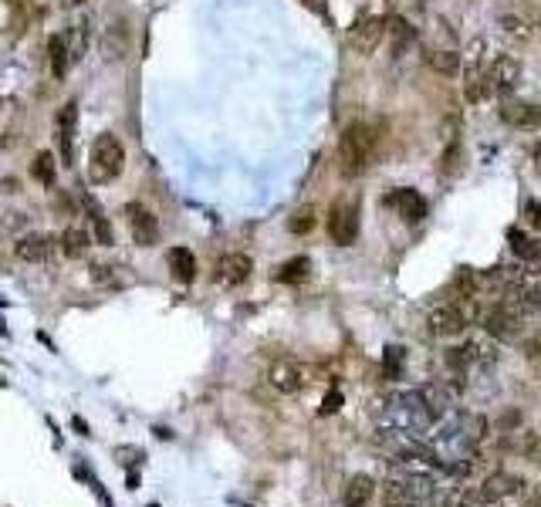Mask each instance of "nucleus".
<instances>
[{
  "label": "nucleus",
  "instance_id": "f257e3e1",
  "mask_svg": "<svg viewBox=\"0 0 541 507\" xmlns=\"http://www.w3.org/2000/svg\"><path fill=\"white\" fill-rule=\"evenodd\" d=\"M433 423H437V420L430 416V409H427V403H423L420 389L393 393L389 399H383V406H379V426H383V430H396V433H406V437L423 440L430 433Z\"/></svg>",
  "mask_w": 541,
  "mask_h": 507
},
{
  "label": "nucleus",
  "instance_id": "f03ea898",
  "mask_svg": "<svg viewBox=\"0 0 541 507\" xmlns=\"http://www.w3.org/2000/svg\"><path fill=\"white\" fill-rule=\"evenodd\" d=\"M491 58H494V44L487 38H474L467 44V51L460 55L464 65V95L470 105H481L491 95Z\"/></svg>",
  "mask_w": 541,
  "mask_h": 507
},
{
  "label": "nucleus",
  "instance_id": "7ed1b4c3",
  "mask_svg": "<svg viewBox=\"0 0 541 507\" xmlns=\"http://www.w3.org/2000/svg\"><path fill=\"white\" fill-rule=\"evenodd\" d=\"M376 159V129L369 122H349L339 139V169L345 176H362Z\"/></svg>",
  "mask_w": 541,
  "mask_h": 507
},
{
  "label": "nucleus",
  "instance_id": "20e7f679",
  "mask_svg": "<svg viewBox=\"0 0 541 507\" xmlns=\"http://www.w3.org/2000/svg\"><path fill=\"white\" fill-rule=\"evenodd\" d=\"M122 166H126V146L119 142V136H112V132L95 136L92 149H88V180L105 186L119 180Z\"/></svg>",
  "mask_w": 541,
  "mask_h": 507
},
{
  "label": "nucleus",
  "instance_id": "39448f33",
  "mask_svg": "<svg viewBox=\"0 0 541 507\" xmlns=\"http://www.w3.org/2000/svg\"><path fill=\"white\" fill-rule=\"evenodd\" d=\"M268 382L278 389V393L295 396L308 386V382H312V369L298 359H274L268 366Z\"/></svg>",
  "mask_w": 541,
  "mask_h": 507
},
{
  "label": "nucleus",
  "instance_id": "423d86ee",
  "mask_svg": "<svg viewBox=\"0 0 541 507\" xmlns=\"http://www.w3.org/2000/svg\"><path fill=\"white\" fill-rule=\"evenodd\" d=\"M386 31H389V21L386 17H379V14H362L356 24L349 28V48L356 51V55H372V51L383 44L386 38Z\"/></svg>",
  "mask_w": 541,
  "mask_h": 507
},
{
  "label": "nucleus",
  "instance_id": "0eeeda50",
  "mask_svg": "<svg viewBox=\"0 0 541 507\" xmlns=\"http://www.w3.org/2000/svg\"><path fill=\"white\" fill-rule=\"evenodd\" d=\"M328 237H332L339 247L356 244V237H359V207L356 203H349V200L332 203V210H328Z\"/></svg>",
  "mask_w": 541,
  "mask_h": 507
},
{
  "label": "nucleus",
  "instance_id": "6e6552de",
  "mask_svg": "<svg viewBox=\"0 0 541 507\" xmlns=\"http://www.w3.org/2000/svg\"><path fill=\"white\" fill-rule=\"evenodd\" d=\"M481 325H484V332L491 338H504V342H508V338H518L521 332H525V318H521L514 308L504 305V301H498L494 308L484 311Z\"/></svg>",
  "mask_w": 541,
  "mask_h": 507
},
{
  "label": "nucleus",
  "instance_id": "1a4fd4ad",
  "mask_svg": "<svg viewBox=\"0 0 541 507\" xmlns=\"http://www.w3.org/2000/svg\"><path fill=\"white\" fill-rule=\"evenodd\" d=\"M521 82V61L511 51H494L491 58V95H511Z\"/></svg>",
  "mask_w": 541,
  "mask_h": 507
},
{
  "label": "nucleus",
  "instance_id": "9d476101",
  "mask_svg": "<svg viewBox=\"0 0 541 507\" xmlns=\"http://www.w3.org/2000/svg\"><path fill=\"white\" fill-rule=\"evenodd\" d=\"M427 328L433 338H457V335H464V328H467V311L460 305H437V308H430Z\"/></svg>",
  "mask_w": 541,
  "mask_h": 507
},
{
  "label": "nucleus",
  "instance_id": "9b49d317",
  "mask_svg": "<svg viewBox=\"0 0 541 507\" xmlns=\"http://www.w3.org/2000/svg\"><path fill=\"white\" fill-rule=\"evenodd\" d=\"M122 217L129 220V234L139 247H153L159 237V220L153 217V210H146L143 203H129L122 210Z\"/></svg>",
  "mask_w": 541,
  "mask_h": 507
},
{
  "label": "nucleus",
  "instance_id": "f8f14e48",
  "mask_svg": "<svg viewBox=\"0 0 541 507\" xmlns=\"http://www.w3.org/2000/svg\"><path fill=\"white\" fill-rule=\"evenodd\" d=\"M501 119L508 122L514 129H538L541 126V109L538 105H531L525 99H518V95H501Z\"/></svg>",
  "mask_w": 541,
  "mask_h": 507
},
{
  "label": "nucleus",
  "instance_id": "ddd939ff",
  "mask_svg": "<svg viewBox=\"0 0 541 507\" xmlns=\"http://www.w3.org/2000/svg\"><path fill=\"white\" fill-rule=\"evenodd\" d=\"M61 44H65L68 61H72L75 68L78 61L88 55V44H92V21H88V17H75V21L61 31Z\"/></svg>",
  "mask_w": 541,
  "mask_h": 507
},
{
  "label": "nucleus",
  "instance_id": "4468645a",
  "mask_svg": "<svg viewBox=\"0 0 541 507\" xmlns=\"http://www.w3.org/2000/svg\"><path fill=\"white\" fill-rule=\"evenodd\" d=\"M55 129H58L61 159H65V166H72V156H75V129H78V105H75V102H65V105L58 109Z\"/></svg>",
  "mask_w": 541,
  "mask_h": 507
},
{
  "label": "nucleus",
  "instance_id": "2eb2a0df",
  "mask_svg": "<svg viewBox=\"0 0 541 507\" xmlns=\"http://www.w3.org/2000/svg\"><path fill=\"white\" fill-rule=\"evenodd\" d=\"M254 271V261L247 254H224L217 261V281L224 284V288H237V284H244L251 278Z\"/></svg>",
  "mask_w": 541,
  "mask_h": 507
},
{
  "label": "nucleus",
  "instance_id": "dca6fc26",
  "mask_svg": "<svg viewBox=\"0 0 541 507\" xmlns=\"http://www.w3.org/2000/svg\"><path fill=\"white\" fill-rule=\"evenodd\" d=\"M14 254H17V261L44 264L51 254H55V237H48V234H28V237H21V240L14 244Z\"/></svg>",
  "mask_w": 541,
  "mask_h": 507
},
{
  "label": "nucleus",
  "instance_id": "f3484780",
  "mask_svg": "<svg viewBox=\"0 0 541 507\" xmlns=\"http://www.w3.org/2000/svg\"><path fill=\"white\" fill-rule=\"evenodd\" d=\"M389 203H393L396 213L406 220V224H420V220L427 217V200H423L416 190H410V186H399V190H393Z\"/></svg>",
  "mask_w": 541,
  "mask_h": 507
},
{
  "label": "nucleus",
  "instance_id": "a211bd4d",
  "mask_svg": "<svg viewBox=\"0 0 541 507\" xmlns=\"http://www.w3.org/2000/svg\"><path fill=\"white\" fill-rule=\"evenodd\" d=\"M521 487H525V484H521L518 474H504V470H498V474H491V477L484 480L481 494L491 504H501V501H508V497H518Z\"/></svg>",
  "mask_w": 541,
  "mask_h": 507
},
{
  "label": "nucleus",
  "instance_id": "6ab92c4d",
  "mask_svg": "<svg viewBox=\"0 0 541 507\" xmlns=\"http://www.w3.org/2000/svg\"><path fill=\"white\" fill-rule=\"evenodd\" d=\"M372 497H376V480L369 474H356L349 477V484L342 491V507H369Z\"/></svg>",
  "mask_w": 541,
  "mask_h": 507
},
{
  "label": "nucleus",
  "instance_id": "aec40b11",
  "mask_svg": "<svg viewBox=\"0 0 541 507\" xmlns=\"http://www.w3.org/2000/svg\"><path fill=\"white\" fill-rule=\"evenodd\" d=\"M420 396H423V403H427V409H430V416L433 420H443V416L454 409V389L450 386H443V382H433V386H423L420 389Z\"/></svg>",
  "mask_w": 541,
  "mask_h": 507
},
{
  "label": "nucleus",
  "instance_id": "412c9836",
  "mask_svg": "<svg viewBox=\"0 0 541 507\" xmlns=\"http://www.w3.org/2000/svg\"><path fill=\"white\" fill-rule=\"evenodd\" d=\"M166 261H170V271L176 281L190 284L193 278H197V257H193L190 247H173L170 254H166Z\"/></svg>",
  "mask_w": 541,
  "mask_h": 507
},
{
  "label": "nucleus",
  "instance_id": "4be33fe9",
  "mask_svg": "<svg viewBox=\"0 0 541 507\" xmlns=\"http://www.w3.org/2000/svg\"><path fill=\"white\" fill-rule=\"evenodd\" d=\"M88 247H92V237L85 234L82 227H68L65 234H61V251H65V257H85Z\"/></svg>",
  "mask_w": 541,
  "mask_h": 507
},
{
  "label": "nucleus",
  "instance_id": "5701e85b",
  "mask_svg": "<svg viewBox=\"0 0 541 507\" xmlns=\"http://www.w3.org/2000/svg\"><path fill=\"white\" fill-rule=\"evenodd\" d=\"M48 61H51V75H55L58 82H61V78L68 75V68H72L65 44H61V34H51V38H48Z\"/></svg>",
  "mask_w": 541,
  "mask_h": 507
},
{
  "label": "nucleus",
  "instance_id": "b1692460",
  "mask_svg": "<svg viewBox=\"0 0 541 507\" xmlns=\"http://www.w3.org/2000/svg\"><path fill=\"white\" fill-rule=\"evenodd\" d=\"M308 271H312V261H308V257H291V261L281 264L274 278H278L281 284H298V281L308 278Z\"/></svg>",
  "mask_w": 541,
  "mask_h": 507
},
{
  "label": "nucleus",
  "instance_id": "393cba45",
  "mask_svg": "<svg viewBox=\"0 0 541 507\" xmlns=\"http://www.w3.org/2000/svg\"><path fill=\"white\" fill-rule=\"evenodd\" d=\"M501 31L508 34V38H518V41H528L531 34H535V24L528 21L525 14H501Z\"/></svg>",
  "mask_w": 541,
  "mask_h": 507
},
{
  "label": "nucleus",
  "instance_id": "a878e982",
  "mask_svg": "<svg viewBox=\"0 0 541 507\" xmlns=\"http://www.w3.org/2000/svg\"><path fill=\"white\" fill-rule=\"evenodd\" d=\"M85 207H88V217H92V234H95V240H99L102 247H112V227H109V220H105V213L95 207L92 200H85Z\"/></svg>",
  "mask_w": 541,
  "mask_h": 507
},
{
  "label": "nucleus",
  "instance_id": "bb28decb",
  "mask_svg": "<svg viewBox=\"0 0 541 507\" xmlns=\"http://www.w3.org/2000/svg\"><path fill=\"white\" fill-rule=\"evenodd\" d=\"M31 176L38 183H55V176H58V166H55V156L51 153H38L34 156V163H31Z\"/></svg>",
  "mask_w": 541,
  "mask_h": 507
},
{
  "label": "nucleus",
  "instance_id": "cd10ccee",
  "mask_svg": "<svg viewBox=\"0 0 541 507\" xmlns=\"http://www.w3.org/2000/svg\"><path fill=\"white\" fill-rule=\"evenodd\" d=\"M427 65L443 71V75H454V71L460 68V55L457 51H430L427 55Z\"/></svg>",
  "mask_w": 541,
  "mask_h": 507
},
{
  "label": "nucleus",
  "instance_id": "c85d7f7f",
  "mask_svg": "<svg viewBox=\"0 0 541 507\" xmlns=\"http://www.w3.org/2000/svg\"><path fill=\"white\" fill-rule=\"evenodd\" d=\"M386 34H393V51H396V55H399L403 48H410V44L416 41V31H413L406 21H393Z\"/></svg>",
  "mask_w": 541,
  "mask_h": 507
},
{
  "label": "nucleus",
  "instance_id": "c756f323",
  "mask_svg": "<svg viewBox=\"0 0 541 507\" xmlns=\"http://www.w3.org/2000/svg\"><path fill=\"white\" fill-rule=\"evenodd\" d=\"M288 230H291V234H312V230H315V210L301 207L295 217L288 220Z\"/></svg>",
  "mask_w": 541,
  "mask_h": 507
},
{
  "label": "nucleus",
  "instance_id": "7c9ffc66",
  "mask_svg": "<svg viewBox=\"0 0 541 507\" xmlns=\"http://www.w3.org/2000/svg\"><path fill=\"white\" fill-rule=\"evenodd\" d=\"M383 372H386V379H396L399 372H403V349H399V345H389V349H386Z\"/></svg>",
  "mask_w": 541,
  "mask_h": 507
},
{
  "label": "nucleus",
  "instance_id": "2f4dec72",
  "mask_svg": "<svg viewBox=\"0 0 541 507\" xmlns=\"http://www.w3.org/2000/svg\"><path fill=\"white\" fill-rule=\"evenodd\" d=\"M508 237H511V251L518 254L521 261H531V257H535V251H538V247L531 244V240H528L525 234H521V230H511Z\"/></svg>",
  "mask_w": 541,
  "mask_h": 507
},
{
  "label": "nucleus",
  "instance_id": "473e14b6",
  "mask_svg": "<svg viewBox=\"0 0 541 507\" xmlns=\"http://www.w3.org/2000/svg\"><path fill=\"white\" fill-rule=\"evenodd\" d=\"M119 31H122L119 21H115L112 28L105 31V51H109V61L122 58V51H126V41H119Z\"/></svg>",
  "mask_w": 541,
  "mask_h": 507
},
{
  "label": "nucleus",
  "instance_id": "72a5a7b5",
  "mask_svg": "<svg viewBox=\"0 0 541 507\" xmlns=\"http://www.w3.org/2000/svg\"><path fill=\"white\" fill-rule=\"evenodd\" d=\"M115 457H119L122 467H139V460H143V450H139V447H119V450H115Z\"/></svg>",
  "mask_w": 541,
  "mask_h": 507
},
{
  "label": "nucleus",
  "instance_id": "f704fd0d",
  "mask_svg": "<svg viewBox=\"0 0 541 507\" xmlns=\"http://www.w3.org/2000/svg\"><path fill=\"white\" fill-rule=\"evenodd\" d=\"M342 409V393L339 389H328V396L322 399V416H332V413H339Z\"/></svg>",
  "mask_w": 541,
  "mask_h": 507
},
{
  "label": "nucleus",
  "instance_id": "c9c22d12",
  "mask_svg": "<svg viewBox=\"0 0 541 507\" xmlns=\"http://www.w3.org/2000/svg\"><path fill=\"white\" fill-rule=\"evenodd\" d=\"M457 507H494V504L487 501V497H484L481 491H474V494H464V497H460Z\"/></svg>",
  "mask_w": 541,
  "mask_h": 507
},
{
  "label": "nucleus",
  "instance_id": "e433bc0d",
  "mask_svg": "<svg viewBox=\"0 0 541 507\" xmlns=\"http://www.w3.org/2000/svg\"><path fill=\"white\" fill-rule=\"evenodd\" d=\"M525 213L531 217V224H535V227H541V203H535V200H531L528 207H525Z\"/></svg>",
  "mask_w": 541,
  "mask_h": 507
},
{
  "label": "nucleus",
  "instance_id": "4c0bfd02",
  "mask_svg": "<svg viewBox=\"0 0 541 507\" xmlns=\"http://www.w3.org/2000/svg\"><path fill=\"white\" fill-rule=\"evenodd\" d=\"M525 264H528L531 271H538V274H541V247L535 251V257H531V261H525Z\"/></svg>",
  "mask_w": 541,
  "mask_h": 507
},
{
  "label": "nucleus",
  "instance_id": "58836bf2",
  "mask_svg": "<svg viewBox=\"0 0 541 507\" xmlns=\"http://www.w3.org/2000/svg\"><path fill=\"white\" fill-rule=\"evenodd\" d=\"M85 0H61V7H65V11H72V7H82Z\"/></svg>",
  "mask_w": 541,
  "mask_h": 507
},
{
  "label": "nucleus",
  "instance_id": "ea45409f",
  "mask_svg": "<svg viewBox=\"0 0 541 507\" xmlns=\"http://www.w3.org/2000/svg\"><path fill=\"white\" fill-rule=\"evenodd\" d=\"M538 464H541V447H538Z\"/></svg>",
  "mask_w": 541,
  "mask_h": 507
},
{
  "label": "nucleus",
  "instance_id": "a19ab883",
  "mask_svg": "<svg viewBox=\"0 0 541 507\" xmlns=\"http://www.w3.org/2000/svg\"><path fill=\"white\" fill-rule=\"evenodd\" d=\"M149 507H159V504H149Z\"/></svg>",
  "mask_w": 541,
  "mask_h": 507
}]
</instances>
